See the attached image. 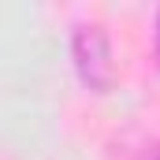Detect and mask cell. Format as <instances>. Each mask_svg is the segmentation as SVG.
<instances>
[{
	"mask_svg": "<svg viewBox=\"0 0 160 160\" xmlns=\"http://www.w3.org/2000/svg\"><path fill=\"white\" fill-rule=\"evenodd\" d=\"M75 56H78V71L89 86H104L108 75H112V63H108V45H104V34L101 30H82L75 38Z\"/></svg>",
	"mask_w": 160,
	"mask_h": 160,
	"instance_id": "1",
	"label": "cell"
}]
</instances>
